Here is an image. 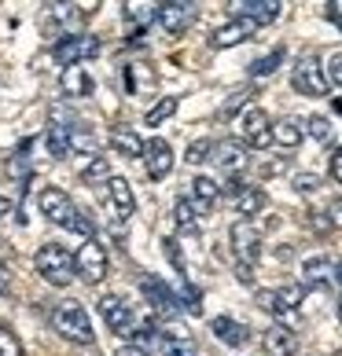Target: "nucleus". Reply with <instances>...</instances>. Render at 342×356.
<instances>
[{
    "label": "nucleus",
    "instance_id": "1",
    "mask_svg": "<svg viewBox=\"0 0 342 356\" xmlns=\"http://www.w3.org/2000/svg\"><path fill=\"white\" fill-rule=\"evenodd\" d=\"M33 265L45 275V283H52V286H70L77 280L74 275V254H67L59 243H45L41 250H37Z\"/></svg>",
    "mask_w": 342,
    "mask_h": 356
},
{
    "label": "nucleus",
    "instance_id": "2",
    "mask_svg": "<svg viewBox=\"0 0 342 356\" xmlns=\"http://www.w3.org/2000/svg\"><path fill=\"white\" fill-rule=\"evenodd\" d=\"M52 323H56V331L67 338V341H77V346H92V320L85 305H77V301H63V305L56 309V316H52Z\"/></svg>",
    "mask_w": 342,
    "mask_h": 356
},
{
    "label": "nucleus",
    "instance_id": "3",
    "mask_svg": "<svg viewBox=\"0 0 342 356\" xmlns=\"http://www.w3.org/2000/svg\"><path fill=\"white\" fill-rule=\"evenodd\" d=\"M107 250H103L100 239H85L81 246H77V254H74V275L77 280H85V283H103L107 280Z\"/></svg>",
    "mask_w": 342,
    "mask_h": 356
},
{
    "label": "nucleus",
    "instance_id": "4",
    "mask_svg": "<svg viewBox=\"0 0 342 356\" xmlns=\"http://www.w3.org/2000/svg\"><path fill=\"white\" fill-rule=\"evenodd\" d=\"M291 85L295 92H302V96H313V99H320L327 96V74H324V63L317 56H302L295 63V70H291Z\"/></svg>",
    "mask_w": 342,
    "mask_h": 356
},
{
    "label": "nucleus",
    "instance_id": "5",
    "mask_svg": "<svg viewBox=\"0 0 342 356\" xmlns=\"http://www.w3.org/2000/svg\"><path fill=\"white\" fill-rule=\"evenodd\" d=\"M235 133H240L235 140H240L243 147H269L272 143V122L261 107H247L240 114V122H235Z\"/></svg>",
    "mask_w": 342,
    "mask_h": 356
},
{
    "label": "nucleus",
    "instance_id": "6",
    "mask_svg": "<svg viewBox=\"0 0 342 356\" xmlns=\"http://www.w3.org/2000/svg\"><path fill=\"white\" fill-rule=\"evenodd\" d=\"M140 294L155 309V316H177L180 312V298L173 294V286L166 280H159V275H151V272L140 275Z\"/></svg>",
    "mask_w": 342,
    "mask_h": 356
},
{
    "label": "nucleus",
    "instance_id": "7",
    "mask_svg": "<svg viewBox=\"0 0 342 356\" xmlns=\"http://www.w3.org/2000/svg\"><path fill=\"white\" fill-rule=\"evenodd\" d=\"M100 44H96V37H85V33H74V37H63V41L52 48V59L59 63L63 70L67 67H81V63L88 56H96Z\"/></svg>",
    "mask_w": 342,
    "mask_h": 356
},
{
    "label": "nucleus",
    "instance_id": "8",
    "mask_svg": "<svg viewBox=\"0 0 342 356\" xmlns=\"http://www.w3.org/2000/svg\"><path fill=\"white\" fill-rule=\"evenodd\" d=\"M232 250H235V257H240V265H254L258 254H261V232L254 228L251 220H235L232 224Z\"/></svg>",
    "mask_w": 342,
    "mask_h": 356
},
{
    "label": "nucleus",
    "instance_id": "9",
    "mask_svg": "<svg viewBox=\"0 0 342 356\" xmlns=\"http://www.w3.org/2000/svg\"><path fill=\"white\" fill-rule=\"evenodd\" d=\"M107 206H111V217L118 220V224H125L129 217H133V209H137V199H133V188H129V180H122V177H111L107 184Z\"/></svg>",
    "mask_w": 342,
    "mask_h": 356
},
{
    "label": "nucleus",
    "instance_id": "10",
    "mask_svg": "<svg viewBox=\"0 0 342 356\" xmlns=\"http://www.w3.org/2000/svg\"><path fill=\"white\" fill-rule=\"evenodd\" d=\"M143 169H148L151 180L169 177V169H173V147H169L162 136H155V140L143 143Z\"/></svg>",
    "mask_w": 342,
    "mask_h": 356
},
{
    "label": "nucleus",
    "instance_id": "11",
    "mask_svg": "<svg viewBox=\"0 0 342 356\" xmlns=\"http://www.w3.org/2000/svg\"><path fill=\"white\" fill-rule=\"evenodd\" d=\"M37 206H41V213H45L52 224H59V228H67V220L74 217V209H77L63 188H45L41 199H37Z\"/></svg>",
    "mask_w": 342,
    "mask_h": 356
},
{
    "label": "nucleus",
    "instance_id": "12",
    "mask_svg": "<svg viewBox=\"0 0 342 356\" xmlns=\"http://www.w3.org/2000/svg\"><path fill=\"white\" fill-rule=\"evenodd\" d=\"M100 316H103V323H107L114 334H122V338H129V334H133V323H137V316L129 312V305H125L122 298L107 294V298L100 301Z\"/></svg>",
    "mask_w": 342,
    "mask_h": 356
},
{
    "label": "nucleus",
    "instance_id": "13",
    "mask_svg": "<svg viewBox=\"0 0 342 356\" xmlns=\"http://www.w3.org/2000/svg\"><path fill=\"white\" fill-rule=\"evenodd\" d=\"M155 22H159L166 33L177 37L195 22V4H159L155 8Z\"/></svg>",
    "mask_w": 342,
    "mask_h": 356
},
{
    "label": "nucleus",
    "instance_id": "14",
    "mask_svg": "<svg viewBox=\"0 0 342 356\" xmlns=\"http://www.w3.org/2000/svg\"><path fill=\"white\" fill-rule=\"evenodd\" d=\"M280 4L276 0H243V4H235L232 8V19H247L251 26H269L280 19Z\"/></svg>",
    "mask_w": 342,
    "mask_h": 356
},
{
    "label": "nucleus",
    "instance_id": "15",
    "mask_svg": "<svg viewBox=\"0 0 342 356\" xmlns=\"http://www.w3.org/2000/svg\"><path fill=\"white\" fill-rule=\"evenodd\" d=\"M210 158H214V162L225 169V173L235 177V173H243V169H247V158H251V151H247L240 140H221V143H214V154H210Z\"/></svg>",
    "mask_w": 342,
    "mask_h": 356
},
{
    "label": "nucleus",
    "instance_id": "16",
    "mask_svg": "<svg viewBox=\"0 0 342 356\" xmlns=\"http://www.w3.org/2000/svg\"><path fill=\"white\" fill-rule=\"evenodd\" d=\"M59 88L67 99H88L92 88H96V81H92V74L85 67H67L59 74Z\"/></svg>",
    "mask_w": 342,
    "mask_h": 356
},
{
    "label": "nucleus",
    "instance_id": "17",
    "mask_svg": "<svg viewBox=\"0 0 342 356\" xmlns=\"http://www.w3.org/2000/svg\"><path fill=\"white\" fill-rule=\"evenodd\" d=\"M261 346H265L269 356H295L298 349V338L291 327H283V323H272L265 334H261Z\"/></svg>",
    "mask_w": 342,
    "mask_h": 356
},
{
    "label": "nucleus",
    "instance_id": "18",
    "mask_svg": "<svg viewBox=\"0 0 342 356\" xmlns=\"http://www.w3.org/2000/svg\"><path fill=\"white\" fill-rule=\"evenodd\" d=\"M210 331L217 334V341H225L232 349H243L247 341H251V331H247V323L232 320V316H217L214 323H210Z\"/></svg>",
    "mask_w": 342,
    "mask_h": 356
},
{
    "label": "nucleus",
    "instance_id": "19",
    "mask_svg": "<svg viewBox=\"0 0 342 356\" xmlns=\"http://www.w3.org/2000/svg\"><path fill=\"white\" fill-rule=\"evenodd\" d=\"M254 30H258V26H251L247 19H232V22H225V26H217L210 41H214V48H232V44L247 41V37H251Z\"/></svg>",
    "mask_w": 342,
    "mask_h": 356
},
{
    "label": "nucleus",
    "instance_id": "20",
    "mask_svg": "<svg viewBox=\"0 0 342 356\" xmlns=\"http://www.w3.org/2000/svg\"><path fill=\"white\" fill-rule=\"evenodd\" d=\"M111 147L122 154V158H140L143 154V140H140L137 129L118 125V129H111Z\"/></svg>",
    "mask_w": 342,
    "mask_h": 356
},
{
    "label": "nucleus",
    "instance_id": "21",
    "mask_svg": "<svg viewBox=\"0 0 342 356\" xmlns=\"http://www.w3.org/2000/svg\"><path fill=\"white\" fill-rule=\"evenodd\" d=\"M302 140H306V129H302V122H295V118H283V122L272 125V143H276V147L295 151Z\"/></svg>",
    "mask_w": 342,
    "mask_h": 356
},
{
    "label": "nucleus",
    "instance_id": "22",
    "mask_svg": "<svg viewBox=\"0 0 342 356\" xmlns=\"http://www.w3.org/2000/svg\"><path fill=\"white\" fill-rule=\"evenodd\" d=\"M232 202H235V213H240L243 220H251L254 213L265 209V191H261V188H243Z\"/></svg>",
    "mask_w": 342,
    "mask_h": 356
},
{
    "label": "nucleus",
    "instance_id": "23",
    "mask_svg": "<svg viewBox=\"0 0 342 356\" xmlns=\"http://www.w3.org/2000/svg\"><path fill=\"white\" fill-rule=\"evenodd\" d=\"M45 147H48L52 158H67L70 154V129L59 125V122H52L48 133H45Z\"/></svg>",
    "mask_w": 342,
    "mask_h": 356
},
{
    "label": "nucleus",
    "instance_id": "24",
    "mask_svg": "<svg viewBox=\"0 0 342 356\" xmlns=\"http://www.w3.org/2000/svg\"><path fill=\"white\" fill-rule=\"evenodd\" d=\"M258 305L265 309L269 316H276V320H287L295 309L287 305V298H283V290H258Z\"/></svg>",
    "mask_w": 342,
    "mask_h": 356
},
{
    "label": "nucleus",
    "instance_id": "25",
    "mask_svg": "<svg viewBox=\"0 0 342 356\" xmlns=\"http://www.w3.org/2000/svg\"><path fill=\"white\" fill-rule=\"evenodd\" d=\"M192 199L210 209V206L221 199V184H217L214 177H195V180H192Z\"/></svg>",
    "mask_w": 342,
    "mask_h": 356
},
{
    "label": "nucleus",
    "instance_id": "26",
    "mask_svg": "<svg viewBox=\"0 0 342 356\" xmlns=\"http://www.w3.org/2000/svg\"><path fill=\"white\" fill-rule=\"evenodd\" d=\"M159 353L162 356H199L195 353V341L188 334H162L159 338Z\"/></svg>",
    "mask_w": 342,
    "mask_h": 356
},
{
    "label": "nucleus",
    "instance_id": "27",
    "mask_svg": "<svg viewBox=\"0 0 342 356\" xmlns=\"http://www.w3.org/2000/svg\"><path fill=\"white\" fill-rule=\"evenodd\" d=\"M114 173H111V158L107 154H88L85 162V180L88 184H107Z\"/></svg>",
    "mask_w": 342,
    "mask_h": 356
},
{
    "label": "nucleus",
    "instance_id": "28",
    "mask_svg": "<svg viewBox=\"0 0 342 356\" xmlns=\"http://www.w3.org/2000/svg\"><path fill=\"white\" fill-rule=\"evenodd\" d=\"M173 217H177V228H180V232H199V213H195L192 199H177Z\"/></svg>",
    "mask_w": 342,
    "mask_h": 356
},
{
    "label": "nucleus",
    "instance_id": "29",
    "mask_svg": "<svg viewBox=\"0 0 342 356\" xmlns=\"http://www.w3.org/2000/svg\"><path fill=\"white\" fill-rule=\"evenodd\" d=\"M306 133L317 140V143H332L335 136V125H332V118H324V114H313L309 122H306Z\"/></svg>",
    "mask_w": 342,
    "mask_h": 356
},
{
    "label": "nucleus",
    "instance_id": "30",
    "mask_svg": "<svg viewBox=\"0 0 342 356\" xmlns=\"http://www.w3.org/2000/svg\"><path fill=\"white\" fill-rule=\"evenodd\" d=\"M280 63H283V48H272L269 56H261V59L251 63V74H254V77H269L276 67H280Z\"/></svg>",
    "mask_w": 342,
    "mask_h": 356
},
{
    "label": "nucleus",
    "instance_id": "31",
    "mask_svg": "<svg viewBox=\"0 0 342 356\" xmlns=\"http://www.w3.org/2000/svg\"><path fill=\"white\" fill-rule=\"evenodd\" d=\"M67 232L81 235V239H92V232H96V224H92V213H85V209H74V217L67 220Z\"/></svg>",
    "mask_w": 342,
    "mask_h": 356
},
{
    "label": "nucleus",
    "instance_id": "32",
    "mask_svg": "<svg viewBox=\"0 0 342 356\" xmlns=\"http://www.w3.org/2000/svg\"><path fill=\"white\" fill-rule=\"evenodd\" d=\"M173 111H177V99H173V96H166V99H159V103H155V107L148 111V118H143V122H148V125L155 129V125H162Z\"/></svg>",
    "mask_w": 342,
    "mask_h": 356
},
{
    "label": "nucleus",
    "instance_id": "33",
    "mask_svg": "<svg viewBox=\"0 0 342 356\" xmlns=\"http://www.w3.org/2000/svg\"><path fill=\"white\" fill-rule=\"evenodd\" d=\"M210 154H214V140H195L192 147H188V154H184V162L199 165V162H206Z\"/></svg>",
    "mask_w": 342,
    "mask_h": 356
},
{
    "label": "nucleus",
    "instance_id": "34",
    "mask_svg": "<svg viewBox=\"0 0 342 356\" xmlns=\"http://www.w3.org/2000/svg\"><path fill=\"white\" fill-rule=\"evenodd\" d=\"M0 356H22V346H19V338L11 334L4 323H0Z\"/></svg>",
    "mask_w": 342,
    "mask_h": 356
},
{
    "label": "nucleus",
    "instance_id": "35",
    "mask_svg": "<svg viewBox=\"0 0 342 356\" xmlns=\"http://www.w3.org/2000/svg\"><path fill=\"white\" fill-rule=\"evenodd\" d=\"M324 74H327V85L342 88V51H332V59L324 63Z\"/></svg>",
    "mask_w": 342,
    "mask_h": 356
},
{
    "label": "nucleus",
    "instance_id": "36",
    "mask_svg": "<svg viewBox=\"0 0 342 356\" xmlns=\"http://www.w3.org/2000/svg\"><path fill=\"white\" fill-rule=\"evenodd\" d=\"M96 140H92L88 129H70V151H92Z\"/></svg>",
    "mask_w": 342,
    "mask_h": 356
},
{
    "label": "nucleus",
    "instance_id": "37",
    "mask_svg": "<svg viewBox=\"0 0 342 356\" xmlns=\"http://www.w3.org/2000/svg\"><path fill=\"white\" fill-rule=\"evenodd\" d=\"M166 257H169V261H173V265H177V272L184 275V280H188V268H184V257H180V246H177L173 239H166Z\"/></svg>",
    "mask_w": 342,
    "mask_h": 356
},
{
    "label": "nucleus",
    "instance_id": "38",
    "mask_svg": "<svg viewBox=\"0 0 342 356\" xmlns=\"http://www.w3.org/2000/svg\"><path fill=\"white\" fill-rule=\"evenodd\" d=\"M320 272H335V268L327 265L324 257H313V261H306V275H309V280H320Z\"/></svg>",
    "mask_w": 342,
    "mask_h": 356
},
{
    "label": "nucleus",
    "instance_id": "39",
    "mask_svg": "<svg viewBox=\"0 0 342 356\" xmlns=\"http://www.w3.org/2000/svg\"><path fill=\"white\" fill-rule=\"evenodd\" d=\"M129 22H137V26L155 22V8H129Z\"/></svg>",
    "mask_w": 342,
    "mask_h": 356
},
{
    "label": "nucleus",
    "instance_id": "40",
    "mask_svg": "<svg viewBox=\"0 0 342 356\" xmlns=\"http://www.w3.org/2000/svg\"><path fill=\"white\" fill-rule=\"evenodd\" d=\"M317 184H320V180L313 177V173H306V177H295V188H298V191H313Z\"/></svg>",
    "mask_w": 342,
    "mask_h": 356
},
{
    "label": "nucleus",
    "instance_id": "41",
    "mask_svg": "<svg viewBox=\"0 0 342 356\" xmlns=\"http://www.w3.org/2000/svg\"><path fill=\"white\" fill-rule=\"evenodd\" d=\"M243 188H247V184H243V180H240V177H232V180H228V184H225V195H228V199H235V195H240V191H243Z\"/></svg>",
    "mask_w": 342,
    "mask_h": 356
},
{
    "label": "nucleus",
    "instance_id": "42",
    "mask_svg": "<svg viewBox=\"0 0 342 356\" xmlns=\"http://www.w3.org/2000/svg\"><path fill=\"white\" fill-rule=\"evenodd\" d=\"M332 177L342 184V147H339V151H335V158H332Z\"/></svg>",
    "mask_w": 342,
    "mask_h": 356
},
{
    "label": "nucleus",
    "instance_id": "43",
    "mask_svg": "<svg viewBox=\"0 0 342 356\" xmlns=\"http://www.w3.org/2000/svg\"><path fill=\"white\" fill-rule=\"evenodd\" d=\"M327 217H332L335 228H342V202H332V209H327Z\"/></svg>",
    "mask_w": 342,
    "mask_h": 356
},
{
    "label": "nucleus",
    "instance_id": "44",
    "mask_svg": "<svg viewBox=\"0 0 342 356\" xmlns=\"http://www.w3.org/2000/svg\"><path fill=\"white\" fill-rule=\"evenodd\" d=\"M118 356H148V349H140V346H125V349H118Z\"/></svg>",
    "mask_w": 342,
    "mask_h": 356
},
{
    "label": "nucleus",
    "instance_id": "45",
    "mask_svg": "<svg viewBox=\"0 0 342 356\" xmlns=\"http://www.w3.org/2000/svg\"><path fill=\"white\" fill-rule=\"evenodd\" d=\"M0 290H8V272L0 268Z\"/></svg>",
    "mask_w": 342,
    "mask_h": 356
},
{
    "label": "nucleus",
    "instance_id": "46",
    "mask_svg": "<svg viewBox=\"0 0 342 356\" xmlns=\"http://www.w3.org/2000/svg\"><path fill=\"white\" fill-rule=\"evenodd\" d=\"M335 283L342 286V265H335Z\"/></svg>",
    "mask_w": 342,
    "mask_h": 356
},
{
    "label": "nucleus",
    "instance_id": "47",
    "mask_svg": "<svg viewBox=\"0 0 342 356\" xmlns=\"http://www.w3.org/2000/svg\"><path fill=\"white\" fill-rule=\"evenodd\" d=\"M339 320H342V301H339Z\"/></svg>",
    "mask_w": 342,
    "mask_h": 356
}]
</instances>
